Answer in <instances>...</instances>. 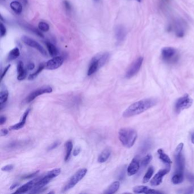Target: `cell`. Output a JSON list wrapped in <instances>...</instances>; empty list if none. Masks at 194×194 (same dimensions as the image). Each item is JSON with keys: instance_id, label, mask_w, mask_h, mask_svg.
I'll return each instance as SVG.
<instances>
[{"instance_id": "6da1fadb", "label": "cell", "mask_w": 194, "mask_h": 194, "mask_svg": "<svg viewBox=\"0 0 194 194\" xmlns=\"http://www.w3.org/2000/svg\"><path fill=\"white\" fill-rule=\"evenodd\" d=\"M157 104V101L154 99H145L137 101L130 105L124 112L122 116L128 118L142 113Z\"/></svg>"}, {"instance_id": "7a4b0ae2", "label": "cell", "mask_w": 194, "mask_h": 194, "mask_svg": "<svg viewBox=\"0 0 194 194\" xmlns=\"http://www.w3.org/2000/svg\"><path fill=\"white\" fill-rule=\"evenodd\" d=\"M119 137L124 146L130 148L133 146L136 141L137 133L132 128H124L119 130Z\"/></svg>"}, {"instance_id": "3957f363", "label": "cell", "mask_w": 194, "mask_h": 194, "mask_svg": "<svg viewBox=\"0 0 194 194\" xmlns=\"http://www.w3.org/2000/svg\"><path fill=\"white\" fill-rule=\"evenodd\" d=\"M61 173V169L57 168L48 171L44 176H40V179L36 182L30 193H38L42 192V190L44 189V187L50 182L51 180L58 176Z\"/></svg>"}, {"instance_id": "277c9868", "label": "cell", "mask_w": 194, "mask_h": 194, "mask_svg": "<svg viewBox=\"0 0 194 194\" xmlns=\"http://www.w3.org/2000/svg\"><path fill=\"white\" fill-rule=\"evenodd\" d=\"M87 173V169H81L79 170L69 180L68 182L65 184L62 189V192H65L75 187L81 180L85 176Z\"/></svg>"}, {"instance_id": "5b68a950", "label": "cell", "mask_w": 194, "mask_h": 194, "mask_svg": "<svg viewBox=\"0 0 194 194\" xmlns=\"http://www.w3.org/2000/svg\"><path fill=\"white\" fill-rule=\"evenodd\" d=\"M162 59L167 63L175 62L178 59V53L173 47L163 48L161 51Z\"/></svg>"}, {"instance_id": "8992f818", "label": "cell", "mask_w": 194, "mask_h": 194, "mask_svg": "<svg viewBox=\"0 0 194 194\" xmlns=\"http://www.w3.org/2000/svg\"><path fill=\"white\" fill-rule=\"evenodd\" d=\"M192 103L193 100L192 98L188 94H186L176 100L175 104V111L179 113L184 109H188L192 105Z\"/></svg>"}, {"instance_id": "52a82bcc", "label": "cell", "mask_w": 194, "mask_h": 194, "mask_svg": "<svg viewBox=\"0 0 194 194\" xmlns=\"http://www.w3.org/2000/svg\"><path fill=\"white\" fill-rule=\"evenodd\" d=\"M143 61H144V58L142 57H139L133 61L126 71V74H125L126 78L130 79L134 76L136 75L139 72L142 65Z\"/></svg>"}, {"instance_id": "ba28073f", "label": "cell", "mask_w": 194, "mask_h": 194, "mask_svg": "<svg viewBox=\"0 0 194 194\" xmlns=\"http://www.w3.org/2000/svg\"><path fill=\"white\" fill-rule=\"evenodd\" d=\"M187 23L182 19H178L174 21L172 25L173 31L175 32L176 36L182 38L184 36L187 29Z\"/></svg>"}, {"instance_id": "9c48e42d", "label": "cell", "mask_w": 194, "mask_h": 194, "mask_svg": "<svg viewBox=\"0 0 194 194\" xmlns=\"http://www.w3.org/2000/svg\"><path fill=\"white\" fill-rule=\"evenodd\" d=\"M53 92V88L50 86H43L34 91L29 94V96L26 98V103H30L36 97L44 94H50Z\"/></svg>"}, {"instance_id": "30bf717a", "label": "cell", "mask_w": 194, "mask_h": 194, "mask_svg": "<svg viewBox=\"0 0 194 194\" xmlns=\"http://www.w3.org/2000/svg\"><path fill=\"white\" fill-rule=\"evenodd\" d=\"M21 40L25 44L29 46L30 47L36 48L40 52V53H41L44 56L47 55V53L46 50L40 44V43L37 42L35 40H32V38L25 36H22Z\"/></svg>"}, {"instance_id": "8fae6325", "label": "cell", "mask_w": 194, "mask_h": 194, "mask_svg": "<svg viewBox=\"0 0 194 194\" xmlns=\"http://www.w3.org/2000/svg\"><path fill=\"white\" fill-rule=\"evenodd\" d=\"M140 159L138 155L133 158L127 169V173L129 176H132L138 173L140 168Z\"/></svg>"}, {"instance_id": "7c38bea8", "label": "cell", "mask_w": 194, "mask_h": 194, "mask_svg": "<svg viewBox=\"0 0 194 194\" xmlns=\"http://www.w3.org/2000/svg\"><path fill=\"white\" fill-rule=\"evenodd\" d=\"M64 62L62 57H55L45 63V68L50 70H54L59 68Z\"/></svg>"}, {"instance_id": "4fadbf2b", "label": "cell", "mask_w": 194, "mask_h": 194, "mask_svg": "<svg viewBox=\"0 0 194 194\" xmlns=\"http://www.w3.org/2000/svg\"><path fill=\"white\" fill-rule=\"evenodd\" d=\"M170 171V169L160 170L151 180L150 184L153 186H157L162 182V180L164 176Z\"/></svg>"}, {"instance_id": "5bb4252c", "label": "cell", "mask_w": 194, "mask_h": 194, "mask_svg": "<svg viewBox=\"0 0 194 194\" xmlns=\"http://www.w3.org/2000/svg\"><path fill=\"white\" fill-rule=\"evenodd\" d=\"M133 192L136 194H157L163 193L162 192L155 190L154 189H152L145 186H138L134 187Z\"/></svg>"}, {"instance_id": "9a60e30c", "label": "cell", "mask_w": 194, "mask_h": 194, "mask_svg": "<svg viewBox=\"0 0 194 194\" xmlns=\"http://www.w3.org/2000/svg\"><path fill=\"white\" fill-rule=\"evenodd\" d=\"M40 177L37 178L36 179L32 180L29 181V182L25 184L24 185H23L21 187H19L18 190L15 192V193H18V194H23V193H25L28 192L29 191H31L33 188V187H34V186L36 185V182L38 181V180L40 179Z\"/></svg>"}, {"instance_id": "2e32d148", "label": "cell", "mask_w": 194, "mask_h": 194, "mask_svg": "<svg viewBox=\"0 0 194 194\" xmlns=\"http://www.w3.org/2000/svg\"><path fill=\"white\" fill-rule=\"evenodd\" d=\"M101 67L100 64L98 56L96 55L94 58H92L90 63V67L88 70L87 75L88 76H91L95 74L99 70V68Z\"/></svg>"}, {"instance_id": "e0dca14e", "label": "cell", "mask_w": 194, "mask_h": 194, "mask_svg": "<svg viewBox=\"0 0 194 194\" xmlns=\"http://www.w3.org/2000/svg\"><path fill=\"white\" fill-rule=\"evenodd\" d=\"M175 161H176V173H183L184 169V158L182 153H176Z\"/></svg>"}, {"instance_id": "ac0fdd59", "label": "cell", "mask_w": 194, "mask_h": 194, "mask_svg": "<svg viewBox=\"0 0 194 194\" xmlns=\"http://www.w3.org/2000/svg\"><path fill=\"white\" fill-rule=\"evenodd\" d=\"M116 38L118 42H121L125 40L126 36V30L123 26L119 25L115 29Z\"/></svg>"}, {"instance_id": "d6986e66", "label": "cell", "mask_w": 194, "mask_h": 194, "mask_svg": "<svg viewBox=\"0 0 194 194\" xmlns=\"http://www.w3.org/2000/svg\"><path fill=\"white\" fill-rule=\"evenodd\" d=\"M30 109H27L25 113H23V115L22 116V117L21 120L19 122H18L17 124H15L14 125L11 126L10 128V129L11 130H19L20 129L22 128L25 124L26 121V119L28 117L29 113L30 112Z\"/></svg>"}, {"instance_id": "ffe728a7", "label": "cell", "mask_w": 194, "mask_h": 194, "mask_svg": "<svg viewBox=\"0 0 194 194\" xmlns=\"http://www.w3.org/2000/svg\"><path fill=\"white\" fill-rule=\"evenodd\" d=\"M17 72H18L17 79L18 80H23L25 79L27 75V72L25 69L24 68L23 63L22 61H19L18 63Z\"/></svg>"}, {"instance_id": "44dd1931", "label": "cell", "mask_w": 194, "mask_h": 194, "mask_svg": "<svg viewBox=\"0 0 194 194\" xmlns=\"http://www.w3.org/2000/svg\"><path fill=\"white\" fill-rule=\"evenodd\" d=\"M111 154V150L110 149H105L100 154L98 157L97 161L99 163H104L108 160Z\"/></svg>"}, {"instance_id": "7402d4cb", "label": "cell", "mask_w": 194, "mask_h": 194, "mask_svg": "<svg viewBox=\"0 0 194 194\" xmlns=\"http://www.w3.org/2000/svg\"><path fill=\"white\" fill-rule=\"evenodd\" d=\"M158 154L159 159H160L162 161V162H163L165 165L168 166V167H169V168H170V166L172 162H171V159L169 158V156L165 153V152L163 151V150H162V149H158Z\"/></svg>"}, {"instance_id": "603a6c76", "label": "cell", "mask_w": 194, "mask_h": 194, "mask_svg": "<svg viewBox=\"0 0 194 194\" xmlns=\"http://www.w3.org/2000/svg\"><path fill=\"white\" fill-rule=\"evenodd\" d=\"M120 186V183L119 181H115L112 183L104 191V193L106 194H115L117 191L119 190V188Z\"/></svg>"}, {"instance_id": "cb8c5ba5", "label": "cell", "mask_w": 194, "mask_h": 194, "mask_svg": "<svg viewBox=\"0 0 194 194\" xmlns=\"http://www.w3.org/2000/svg\"><path fill=\"white\" fill-rule=\"evenodd\" d=\"M11 9L17 15H20L22 11V5L19 1H12L10 4Z\"/></svg>"}, {"instance_id": "d4e9b609", "label": "cell", "mask_w": 194, "mask_h": 194, "mask_svg": "<svg viewBox=\"0 0 194 194\" xmlns=\"http://www.w3.org/2000/svg\"><path fill=\"white\" fill-rule=\"evenodd\" d=\"M65 161L67 162L70 157L73 148V144L72 141L71 140L68 141L65 144Z\"/></svg>"}, {"instance_id": "484cf974", "label": "cell", "mask_w": 194, "mask_h": 194, "mask_svg": "<svg viewBox=\"0 0 194 194\" xmlns=\"http://www.w3.org/2000/svg\"><path fill=\"white\" fill-rule=\"evenodd\" d=\"M46 45L47 50L48 51V53L50 55L51 57H57V55H58V49L53 43L49 42H46Z\"/></svg>"}, {"instance_id": "4316f807", "label": "cell", "mask_w": 194, "mask_h": 194, "mask_svg": "<svg viewBox=\"0 0 194 194\" xmlns=\"http://www.w3.org/2000/svg\"><path fill=\"white\" fill-rule=\"evenodd\" d=\"M19 55H20L19 50L17 47H15L13 50H11L8 54L7 61H12L15 60L17 58H18L19 57Z\"/></svg>"}, {"instance_id": "83f0119b", "label": "cell", "mask_w": 194, "mask_h": 194, "mask_svg": "<svg viewBox=\"0 0 194 194\" xmlns=\"http://www.w3.org/2000/svg\"><path fill=\"white\" fill-rule=\"evenodd\" d=\"M183 173H175L172 177L171 181L173 184H178L181 183L183 181Z\"/></svg>"}, {"instance_id": "f1b7e54d", "label": "cell", "mask_w": 194, "mask_h": 194, "mask_svg": "<svg viewBox=\"0 0 194 194\" xmlns=\"http://www.w3.org/2000/svg\"><path fill=\"white\" fill-rule=\"evenodd\" d=\"M9 96V92L7 90L2 89L0 92V104L1 106L5 104Z\"/></svg>"}, {"instance_id": "f546056e", "label": "cell", "mask_w": 194, "mask_h": 194, "mask_svg": "<svg viewBox=\"0 0 194 194\" xmlns=\"http://www.w3.org/2000/svg\"><path fill=\"white\" fill-rule=\"evenodd\" d=\"M22 25H23V27H25V29H27L30 32L34 33L35 34H36V36H40V37H42V38L44 36L43 34H42V33L40 32L39 30L36 29L34 27L32 26L28 25V24H23Z\"/></svg>"}, {"instance_id": "4dcf8cb0", "label": "cell", "mask_w": 194, "mask_h": 194, "mask_svg": "<svg viewBox=\"0 0 194 194\" xmlns=\"http://www.w3.org/2000/svg\"><path fill=\"white\" fill-rule=\"evenodd\" d=\"M154 168L153 167H150L148 170H147V172L145 174L144 178H143V183H146L149 181V180L150 179L152 175L154 174Z\"/></svg>"}, {"instance_id": "1f68e13d", "label": "cell", "mask_w": 194, "mask_h": 194, "mask_svg": "<svg viewBox=\"0 0 194 194\" xmlns=\"http://www.w3.org/2000/svg\"><path fill=\"white\" fill-rule=\"evenodd\" d=\"M44 68H45V64H44V63L40 64L36 71L35 72H34L32 74L30 75L29 78H28V79H29V80H33V79H35L36 76L38 75L40 73L43 71V69Z\"/></svg>"}, {"instance_id": "d6a6232c", "label": "cell", "mask_w": 194, "mask_h": 194, "mask_svg": "<svg viewBox=\"0 0 194 194\" xmlns=\"http://www.w3.org/2000/svg\"><path fill=\"white\" fill-rule=\"evenodd\" d=\"M152 156L150 154L146 155L141 161V165L142 167H145L152 160Z\"/></svg>"}, {"instance_id": "836d02e7", "label": "cell", "mask_w": 194, "mask_h": 194, "mask_svg": "<svg viewBox=\"0 0 194 194\" xmlns=\"http://www.w3.org/2000/svg\"><path fill=\"white\" fill-rule=\"evenodd\" d=\"M38 28L42 32H47L50 29V26L48 23L44 22H40L38 24Z\"/></svg>"}, {"instance_id": "e575fe53", "label": "cell", "mask_w": 194, "mask_h": 194, "mask_svg": "<svg viewBox=\"0 0 194 194\" xmlns=\"http://www.w3.org/2000/svg\"><path fill=\"white\" fill-rule=\"evenodd\" d=\"M6 34V29L2 23H0V36L4 37Z\"/></svg>"}, {"instance_id": "d590c367", "label": "cell", "mask_w": 194, "mask_h": 194, "mask_svg": "<svg viewBox=\"0 0 194 194\" xmlns=\"http://www.w3.org/2000/svg\"><path fill=\"white\" fill-rule=\"evenodd\" d=\"M61 144V142L60 141H55V142H54L53 144H51L50 146L49 147H48V150L50 151V150H54L55 149H56L57 147H58L59 145H60Z\"/></svg>"}, {"instance_id": "8d00e7d4", "label": "cell", "mask_w": 194, "mask_h": 194, "mask_svg": "<svg viewBox=\"0 0 194 194\" xmlns=\"http://www.w3.org/2000/svg\"><path fill=\"white\" fill-rule=\"evenodd\" d=\"M63 4H64V6H65V9L66 11L68 12H70L72 10V7H71V5L70 3L68 2V1L65 0L63 2Z\"/></svg>"}, {"instance_id": "74e56055", "label": "cell", "mask_w": 194, "mask_h": 194, "mask_svg": "<svg viewBox=\"0 0 194 194\" xmlns=\"http://www.w3.org/2000/svg\"><path fill=\"white\" fill-rule=\"evenodd\" d=\"M14 168V166L13 165H7L5 166L4 167H2V171H6V172H9L11 171Z\"/></svg>"}, {"instance_id": "f35d334b", "label": "cell", "mask_w": 194, "mask_h": 194, "mask_svg": "<svg viewBox=\"0 0 194 194\" xmlns=\"http://www.w3.org/2000/svg\"><path fill=\"white\" fill-rule=\"evenodd\" d=\"M184 145L183 143H180L176 147L175 149V154L176 153H182V151L183 150V148Z\"/></svg>"}, {"instance_id": "ab89813d", "label": "cell", "mask_w": 194, "mask_h": 194, "mask_svg": "<svg viewBox=\"0 0 194 194\" xmlns=\"http://www.w3.org/2000/svg\"><path fill=\"white\" fill-rule=\"evenodd\" d=\"M39 170L38 171H36V172H34V173H32V174H29V175H25V176H22V179H30V178H32V177H34V176H36V175L37 174H38V173H39Z\"/></svg>"}, {"instance_id": "60d3db41", "label": "cell", "mask_w": 194, "mask_h": 194, "mask_svg": "<svg viewBox=\"0 0 194 194\" xmlns=\"http://www.w3.org/2000/svg\"><path fill=\"white\" fill-rule=\"evenodd\" d=\"M187 179L194 187V175L192 174H188L187 175Z\"/></svg>"}, {"instance_id": "b9f144b4", "label": "cell", "mask_w": 194, "mask_h": 194, "mask_svg": "<svg viewBox=\"0 0 194 194\" xmlns=\"http://www.w3.org/2000/svg\"><path fill=\"white\" fill-rule=\"evenodd\" d=\"M11 65H7V66H6V67L5 68V69H4V71H3V72H2V75H1V80H2V79H3V78H4V76H5V75H6V74L7 73V71L9 70V69L10 68V67H11Z\"/></svg>"}, {"instance_id": "7bdbcfd3", "label": "cell", "mask_w": 194, "mask_h": 194, "mask_svg": "<svg viewBox=\"0 0 194 194\" xmlns=\"http://www.w3.org/2000/svg\"><path fill=\"white\" fill-rule=\"evenodd\" d=\"M80 152V147H76L73 151V155L74 156H77L78 155H79Z\"/></svg>"}, {"instance_id": "ee69618b", "label": "cell", "mask_w": 194, "mask_h": 194, "mask_svg": "<svg viewBox=\"0 0 194 194\" xmlns=\"http://www.w3.org/2000/svg\"><path fill=\"white\" fill-rule=\"evenodd\" d=\"M6 121V117L4 116H1V118H0V124L1 125H2Z\"/></svg>"}, {"instance_id": "f6af8a7d", "label": "cell", "mask_w": 194, "mask_h": 194, "mask_svg": "<svg viewBox=\"0 0 194 194\" xmlns=\"http://www.w3.org/2000/svg\"><path fill=\"white\" fill-rule=\"evenodd\" d=\"M34 68H35V65L33 63H30L27 65V69L28 70H32Z\"/></svg>"}, {"instance_id": "bcb514c9", "label": "cell", "mask_w": 194, "mask_h": 194, "mask_svg": "<svg viewBox=\"0 0 194 194\" xmlns=\"http://www.w3.org/2000/svg\"><path fill=\"white\" fill-rule=\"evenodd\" d=\"M194 187H191L186 189V191L184 192L186 194H192L194 192Z\"/></svg>"}, {"instance_id": "7dc6e473", "label": "cell", "mask_w": 194, "mask_h": 194, "mask_svg": "<svg viewBox=\"0 0 194 194\" xmlns=\"http://www.w3.org/2000/svg\"><path fill=\"white\" fill-rule=\"evenodd\" d=\"M8 132H9L8 130L6 129H3L1 130V136H5L7 135Z\"/></svg>"}, {"instance_id": "c3c4849f", "label": "cell", "mask_w": 194, "mask_h": 194, "mask_svg": "<svg viewBox=\"0 0 194 194\" xmlns=\"http://www.w3.org/2000/svg\"><path fill=\"white\" fill-rule=\"evenodd\" d=\"M18 186H19V184L18 183H15L13 184H12L11 186V190H13V189H15V187H18Z\"/></svg>"}, {"instance_id": "681fc988", "label": "cell", "mask_w": 194, "mask_h": 194, "mask_svg": "<svg viewBox=\"0 0 194 194\" xmlns=\"http://www.w3.org/2000/svg\"><path fill=\"white\" fill-rule=\"evenodd\" d=\"M191 142L192 144H194V132L192 133L191 134Z\"/></svg>"}, {"instance_id": "f907efd6", "label": "cell", "mask_w": 194, "mask_h": 194, "mask_svg": "<svg viewBox=\"0 0 194 194\" xmlns=\"http://www.w3.org/2000/svg\"><path fill=\"white\" fill-rule=\"evenodd\" d=\"M19 1H20L24 5H26V4L28 3V1L27 0H19Z\"/></svg>"}, {"instance_id": "816d5d0a", "label": "cell", "mask_w": 194, "mask_h": 194, "mask_svg": "<svg viewBox=\"0 0 194 194\" xmlns=\"http://www.w3.org/2000/svg\"><path fill=\"white\" fill-rule=\"evenodd\" d=\"M141 0H137L138 2H141Z\"/></svg>"}, {"instance_id": "f5cc1de1", "label": "cell", "mask_w": 194, "mask_h": 194, "mask_svg": "<svg viewBox=\"0 0 194 194\" xmlns=\"http://www.w3.org/2000/svg\"><path fill=\"white\" fill-rule=\"evenodd\" d=\"M96 1H97V0H96Z\"/></svg>"}]
</instances>
